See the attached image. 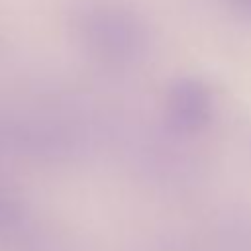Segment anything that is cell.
<instances>
[{"instance_id": "2", "label": "cell", "mask_w": 251, "mask_h": 251, "mask_svg": "<svg viewBox=\"0 0 251 251\" xmlns=\"http://www.w3.org/2000/svg\"><path fill=\"white\" fill-rule=\"evenodd\" d=\"M212 108V90L200 78H178L169 90V122L182 131H194L202 127L210 120Z\"/></svg>"}, {"instance_id": "3", "label": "cell", "mask_w": 251, "mask_h": 251, "mask_svg": "<svg viewBox=\"0 0 251 251\" xmlns=\"http://www.w3.org/2000/svg\"><path fill=\"white\" fill-rule=\"evenodd\" d=\"M235 2L241 4L243 8H249V10H251V0H235Z\"/></svg>"}, {"instance_id": "1", "label": "cell", "mask_w": 251, "mask_h": 251, "mask_svg": "<svg viewBox=\"0 0 251 251\" xmlns=\"http://www.w3.org/2000/svg\"><path fill=\"white\" fill-rule=\"evenodd\" d=\"M86 35L92 39L94 47L104 51V55H131L141 43V29L129 16L120 10L100 8L86 18Z\"/></svg>"}]
</instances>
